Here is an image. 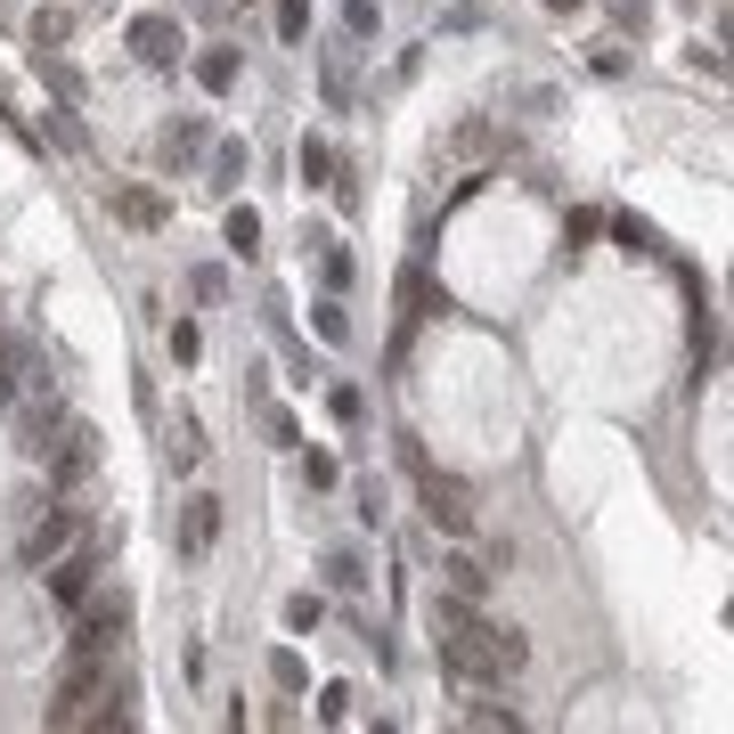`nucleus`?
<instances>
[{"mask_svg":"<svg viewBox=\"0 0 734 734\" xmlns=\"http://www.w3.org/2000/svg\"><path fill=\"white\" fill-rule=\"evenodd\" d=\"M107 685H115L107 653H66V669H57V685H50V710H41V719H50V726H82L98 702H107Z\"/></svg>","mask_w":734,"mask_h":734,"instance_id":"1","label":"nucleus"},{"mask_svg":"<svg viewBox=\"0 0 734 734\" xmlns=\"http://www.w3.org/2000/svg\"><path fill=\"white\" fill-rule=\"evenodd\" d=\"M82 539V507H66V498H41V507L25 514V531H17V563L25 572H41V563H57Z\"/></svg>","mask_w":734,"mask_h":734,"instance_id":"2","label":"nucleus"},{"mask_svg":"<svg viewBox=\"0 0 734 734\" xmlns=\"http://www.w3.org/2000/svg\"><path fill=\"white\" fill-rule=\"evenodd\" d=\"M41 466H50V490H57V498H74L82 481L98 474V433L82 425V416H66V425L41 440Z\"/></svg>","mask_w":734,"mask_h":734,"instance_id":"3","label":"nucleus"},{"mask_svg":"<svg viewBox=\"0 0 734 734\" xmlns=\"http://www.w3.org/2000/svg\"><path fill=\"white\" fill-rule=\"evenodd\" d=\"M123 620H131V596H123V587H107V596H82V604H74L66 653H107V645L123 637Z\"/></svg>","mask_w":734,"mask_h":734,"instance_id":"4","label":"nucleus"},{"mask_svg":"<svg viewBox=\"0 0 734 734\" xmlns=\"http://www.w3.org/2000/svg\"><path fill=\"white\" fill-rule=\"evenodd\" d=\"M416 498H425V522H433V531H449V539H466V531H474V498H466V481L416 466Z\"/></svg>","mask_w":734,"mask_h":734,"instance_id":"5","label":"nucleus"},{"mask_svg":"<svg viewBox=\"0 0 734 734\" xmlns=\"http://www.w3.org/2000/svg\"><path fill=\"white\" fill-rule=\"evenodd\" d=\"M98 563H107L98 547H66L57 563H41V579H50V604H66V613H74V604L98 587Z\"/></svg>","mask_w":734,"mask_h":734,"instance_id":"6","label":"nucleus"},{"mask_svg":"<svg viewBox=\"0 0 734 734\" xmlns=\"http://www.w3.org/2000/svg\"><path fill=\"white\" fill-rule=\"evenodd\" d=\"M139 50V66H180V17H131V33H123Z\"/></svg>","mask_w":734,"mask_h":734,"instance_id":"7","label":"nucleus"},{"mask_svg":"<svg viewBox=\"0 0 734 734\" xmlns=\"http://www.w3.org/2000/svg\"><path fill=\"white\" fill-rule=\"evenodd\" d=\"M172 539H180V555H204L221 539V498H180V522H172Z\"/></svg>","mask_w":734,"mask_h":734,"instance_id":"8","label":"nucleus"},{"mask_svg":"<svg viewBox=\"0 0 734 734\" xmlns=\"http://www.w3.org/2000/svg\"><path fill=\"white\" fill-rule=\"evenodd\" d=\"M115 221H123V228H147V237H156V228H163V221H172V204H163V196H156V188H139V180H123V188H115Z\"/></svg>","mask_w":734,"mask_h":734,"instance_id":"9","label":"nucleus"},{"mask_svg":"<svg viewBox=\"0 0 734 734\" xmlns=\"http://www.w3.org/2000/svg\"><path fill=\"white\" fill-rule=\"evenodd\" d=\"M490 147H498V123H490V115H466L449 139H440V163H481Z\"/></svg>","mask_w":734,"mask_h":734,"instance_id":"10","label":"nucleus"},{"mask_svg":"<svg viewBox=\"0 0 734 734\" xmlns=\"http://www.w3.org/2000/svg\"><path fill=\"white\" fill-rule=\"evenodd\" d=\"M440 572H449V596H466V604L490 596V563H481V555H449Z\"/></svg>","mask_w":734,"mask_h":734,"instance_id":"11","label":"nucleus"},{"mask_svg":"<svg viewBox=\"0 0 734 734\" xmlns=\"http://www.w3.org/2000/svg\"><path fill=\"white\" fill-rule=\"evenodd\" d=\"M196 82H204L213 98H228V91H237V50H228V41H213V50L196 57Z\"/></svg>","mask_w":734,"mask_h":734,"instance_id":"12","label":"nucleus"},{"mask_svg":"<svg viewBox=\"0 0 734 734\" xmlns=\"http://www.w3.org/2000/svg\"><path fill=\"white\" fill-rule=\"evenodd\" d=\"M163 457H172V474H196V466H204V425H196V416H180V425H172Z\"/></svg>","mask_w":734,"mask_h":734,"instance_id":"13","label":"nucleus"},{"mask_svg":"<svg viewBox=\"0 0 734 734\" xmlns=\"http://www.w3.org/2000/svg\"><path fill=\"white\" fill-rule=\"evenodd\" d=\"M401 302H408V319H425V310H449V294H433L425 262H408V269H401Z\"/></svg>","mask_w":734,"mask_h":734,"instance_id":"14","label":"nucleus"},{"mask_svg":"<svg viewBox=\"0 0 734 734\" xmlns=\"http://www.w3.org/2000/svg\"><path fill=\"white\" fill-rule=\"evenodd\" d=\"M294 163H302V188H327L334 180V147L319 131H302V147H294Z\"/></svg>","mask_w":734,"mask_h":734,"instance_id":"15","label":"nucleus"},{"mask_svg":"<svg viewBox=\"0 0 734 734\" xmlns=\"http://www.w3.org/2000/svg\"><path fill=\"white\" fill-rule=\"evenodd\" d=\"M228 254H245V262H254L262 254V213H254V204H228Z\"/></svg>","mask_w":734,"mask_h":734,"instance_id":"16","label":"nucleus"},{"mask_svg":"<svg viewBox=\"0 0 734 734\" xmlns=\"http://www.w3.org/2000/svg\"><path fill=\"white\" fill-rule=\"evenodd\" d=\"M156 147H163V163H188V156L204 147V123H172V131H163Z\"/></svg>","mask_w":734,"mask_h":734,"instance_id":"17","label":"nucleus"},{"mask_svg":"<svg viewBox=\"0 0 734 734\" xmlns=\"http://www.w3.org/2000/svg\"><path fill=\"white\" fill-rule=\"evenodd\" d=\"M245 180V139H221L213 147V188H237Z\"/></svg>","mask_w":734,"mask_h":734,"instance_id":"18","label":"nucleus"},{"mask_svg":"<svg viewBox=\"0 0 734 734\" xmlns=\"http://www.w3.org/2000/svg\"><path fill=\"white\" fill-rule=\"evenodd\" d=\"M327 107H351V50H327Z\"/></svg>","mask_w":734,"mask_h":734,"instance_id":"19","label":"nucleus"},{"mask_svg":"<svg viewBox=\"0 0 734 734\" xmlns=\"http://www.w3.org/2000/svg\"><path fill=\"white\" fill-rule=\"evenodd\" d=\"M163 351H172L180 368H196V351H204V334H196V319H172V334H163Z\"/></svg>","mask_w":734,"mask_h":734,"instance_id":"20","label":"nucleus"},{"mask_svg":"<svg viewBox=\"0 0 734 734\" xmlns=\"http://www.w3.org/2000/svg\"><path fill=\"white\" fill-rule=\"evenodd\" d=\"M269 678H278V694H302L310 669H302V653H269Z\"/></svg>","mask_w":734,"mask_h":734,"instance_id":"21","label":"nucleus"},{"mask_svg":"<svg viewBox=\"0 0 734 734\" xmlns=\"http://www.w3.org/2000/svg\"><path fill=\"white\" fill-rule=\"evenodd\" d=\"M319 620H327V596H310V587H302V596L286 604V628H302V637H310Z\"/></svg>","mask_w":734,"mask_h":734,"instance_id":"22","label":"nucleus"},{"mask_svg":"<svg viewBox=\"0 0 734 734\" xmlns=\"http://www.w3.org/2000/svg\"><path fill=\"white\" fill-rule=\"evenodd\" d=\"M278 41H310V0H278Z\"/></svg>","mask_w":734,"mask_h":734,"instance_id":"23","label":"nucleus"},{"mask_svg":"<svg viewBox=\"0 0 734 734\" xmlns=\"http://www.w3.org/2000/svg\"><path fill=\"white\" fill-rule=\"evenodd\" d=\"M613 237L628 245V254H653V221H637V213H620V221H613Z\"/></svg>","mask_w":734,"mask_h":734,"instance_id":"24","label":"nucleus"},{"mask_svg":"<svg viewBox=\"0 0 734 734\" xmlns=\"http://www.w3.org/2000/svg\"><path fill=\"white\" fill-rule=\"evenodd\" d=\"M327 408H334V425H360V416H368L360 384H334V392H327Z\"/></svg>","mask_w":734,"mask_h":734,"instance_id":"25","label":"nucleus"},{"mask_svg":"<svg viewBox=\"0 0 734 734\" xmlns=\"http://www.w3.org/2000/svg\"><path fill=\"white\" fill-rule=\"evenodd\" d=\"M66 33H74V25H66V9H41V17H33V50H57Z\"/></svg>","mask_w":734,"mask_h":734,"instance_id":"26","label":"nucleus"},{"mask_svg":"<svg viewBox=\"0 0 734 734\" xmlns=\"http://www.w3.org/2000/svg\"><path fill=\"white\" fill-rule=\"evenodd\" d=\"M466 726H522V710H514V702H474Z\"/></svg>","mask_w":734,"mask_h":734,"instance_id":"27","label":"nucleus"},{"mask_svg":"<svg viewBox=\"0 0 734 734\" xmlns=\"http://www.w3.org/2000/svg\"><path fill=\"white\" fill-rule=\"evenodd\" d=\"M310 245H319V269H327V286H351V254H343V245H327V237H310Z\"/></svg>","mask_w":734,"mask_h":734,"instance_id":"28","label":"nucleus"},{"mask_svg":"<svg viewBox=\"0 0 734 734\" xmlns=\"http://www.w3.org/2000/svg\"><path fill=\"white\" fill-rule=\"evenodd\" d=\"M310 327H319L327 343H343V334H351V319H343V302H319V310H310Z\"/></svg>","mask_w":734,"mask_h":734,"instance_id":"29","label":"nucleus"},{"mask_svg":"<svg viewBox=\"0 0 734 734\" xmlns=\"http://www.w3.org/2000/svg\"><path fill=\"white\" fill-rule=\"evenodd\" d=\"M334 474H343V466H334L327 449H310V457H302V481H310V490H334Z\"/></svg>","mask_w":734,"mask_h":734,"instance_id":"30","label":"nucleus"},{"mask_svg":"<svg viewBox=\"0 0 734 734\" xmlns=\"http://www.w3.org/2000/svg\"><path fill=\"white\" fill-rule=\"evenodd\" d=\"M360 579H368V572H360V555H327V587H343V596H351Z\"/></svg>","mask_w":734,"mask_h":734,"instance_id":"31","label":"nucleus"},{"mask_svg":"<svg viewBox=\"0 0 734 734\" xmlns=\"http://www.w3.org/2000/svg\"><path fill=\"white\" fill-rule=\"evenodd\" d=\"M343 33H351V41L375 33V0H343Z\"/></svg>","mask_w":734,"mask_h":734,"instance_id":"32","label":"nucleus"},{"mask_svg":"<svg viewBox=\"0 0 734 734\" xmlns=\"http://www.w3.org/2000/svg\"><path fill=\"white\" fill-rule=\"evenodd\" d=\"M319 719H327V726L351 719V685H327V694H319Z\"/></svg>","mask_w":734,"mask_h":734,"instance_id":"33","label":"nucleus"},{"mask_svg":"<svg viewBox=\"0 0 734 734\" xmlns=\"http://www.w3.org/2000/svg\"><path fill=\"white\" fill-rule=\"evenodd\" d=\"M596 228H604V213H572V221H563V245H572V254H579V245L596 237Z\"/></svg>","mask_w":734,"mask_h":734,"instance_id":"34","label":"nucleus"},{"mask_svg":"<svg viewBox=\"0 0 734 734\" xmlns=\"http://www.w3.org/2000/svg\"><path fill=\"white\" fill-rule=\"evenodd\" d=\"M547 9H555V17H579V9H587V0H547Z\"/></svg>","mask_w":734,"mask_h":734,"instance_id":"35","label":"nucleus"}]
</instances>
